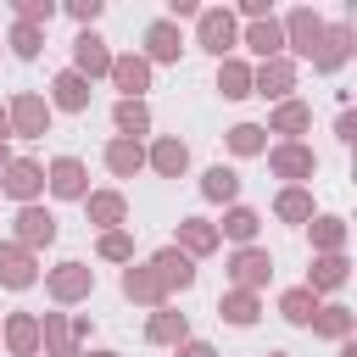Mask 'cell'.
<instances>
[{
	"label": "cell",
	"instance_id": "cell-42",
	"mask_svg": "<svg viewBox=\"0 0 357 357\" xmlns=\"http://www.w3.org/2000/svg\"><path fill=\"white\" fill-rule=\"evenodd\" d=\"M61 11H67L78 28H95V22H100V11H106V0H67Z\"/></svg>",
	"mask_w": 357,
	"mask_h": 357
},
{
	"label": "cell",
	"instance_id": "cell-21",
	"mask_svg": "<svg viewBox=\"0 0 357 357\" xmlns=\"http://www.w3.org/2000/svg\"><path fill=\"white\" fill-rule=\"evenodd\" d=\"M301 284H307L318 301L335 296V290H346V284H351V257H346V251H335V257H312V268H307Z\"/></svg>",
	"mask_w": 357,
	"mask_h": 357
},
{
	"label": "cell",
	"instance_id": "cell-3",
	"mask_svg": "<svg viewBox=\"0 0 357 357\" xmlns=\"http://www.w3.org/2000/svg\"><path fill=\"white\" fill-rule=\"evenodd\" d=\"M195 45H201L212 61L234 56V50H240V22H234V11H229V6H201V17H195Z\"/></svg>",
	"mask_w": 357,
	"mask_h": 357
},
{
	"label": "cell",
	"instance_id": "cell-7",
	"mask_svg": "<svg viewBox=\"0 0 357 357\" xmlns=\"http://www.w3.org/2000/svg\"><path fill=\"white\" fill-rule=\"evenodd\" d=\"M351 56H357V28H351V22H324V39H318V50H312L307 67H312L318 78H335Z\"/></svg>",
	"mask_w": 357,
	"mask_h": 357
},
{
	"label": "cell",
	"instance_id": "cell-12",
	"mask_svg": "<svg viewBox=\"0 0 357 357\" xmlns=\"http://www.w3.org/2000/svg\"><path fill=\"white\" fill-rule=\"evenodd\" d=\"M151 61L139 56V50H123V56H112V89H117V100H145V89H151Z\"/></svg>",
	"mask_w": 357,
	"mask_h": 357
},
{
	"label": "cell",
	"instance_id": "cell-25",
	"mask_svg": "<svg viewBox=\"0 0 357 357\" xmlns=\"http://www.w3.org/2000/svg\"><path fill=\"white\" fill-rule=\"evenodd\" d=\"M257 234H262V212H257V206H245V201L223 206V218H218V240H234V245H257Z\"/></svg>",
	"mask_w": 357,
	"mask_h": 357
},
{
	"label": "cell",
	"instance_id": "cell-6",
	"mask_svg": "<svg viewBox=\"0 0 357 357\" xmlns=\"http://www.w3.org/2000/svg\"><path fill=\"white\" fill-rule=\"evenodd\" d=\"M268 173L273 178H284V184H307L312 173H318V151L307 145V139H268Z\"/></svg>",
	"mask_w": 357,
	"mask_h": 357
},
{
	"label": "cell",
	"instance_id": "cell-8",
	"mask_svg": "<svg viewBox=\"0 0 357 357\" xmlns=\"http://www.w3.org/2000/svg\"><path fill=\"white\" fill-rule=\"evenodd\" d=\"M56 234H61V223H56V212L45 206V201H33V206H17V218H11V240L22 245V251H45V245H56Z\"/></svg>",
	"mask_w": 357,
	"mask_h": 357
},
{
	"label": "cell",
	"instance_id": "cell-9",
	"mask_svg": "<svg viewBox=\"0 0 357 357\" xmlns=\"http://www.w3.org/2000/svg\"><path fill=\"white\" fill-rule=\"evenodd\" d=\"M296 84H301V67L290 61V56H273V61H257L251 67V95H262V100H290L296 95Z\"/></svg>",
	"mask_w": 357,
	"mask_h": 357
},
{
	"label": "cell",
	"instance_id": "cell-26",
	"mask_svg": "<svg viewBox=\"0 0 357 357\" xmlns=\"http://www.w3.org/2000/svg\"><path fill=\"white\" fill-rule=\"evenodd\" d=\"M318 340H351V329H357V312L346 307V301H318V312H312V324H307Z\"/></svg>",
	"mask_w": 357,
	"mask_h": 357
},
{
	"label": "cell",
	"instance_id": "cell-43",
	"mask_svg": "<svg viewBox=\"0 0 357 357\" xmlns=\"http://www.w3.org/2000/svg\"><path fill=\"white\" fill-rule=\"evenodd\" d=\"M240 17H245V22H262V17H273V6H268V0H240L234 22H240Z\"/></svg>",
	"mask_w": 357,
	"mask_h": 357
},
{
	"label": "cell",
	"instance_id": "cell-50",
	"mask_svg": "<svg viewBox=\"0 0 357 357\" xmlns=\"http://www.w3.org/2000/svg\"><path fill=\"white\" fill-rule=\"evenodd\" d=\"M6 162H11V145H6V139H0V167H6Z\"/></svg>",
	"mask_w": 357,
	"mask_h": 357
},
{
	"label": "cell",
	"instance_id": "cell-24",
	"mask_svg": "<svg viewBox=\"0 0 357 357\" xmlns=\"http://www.w3.org/2000/svg\"><path fill=\"white\" fill-rule=\"evenodd\" d=\"M0 346L11 357H39V312H6L0 318Z\"/></svg>",
	"mask_w": 357,
	"mask_h": 357
},
{
	"label": "cell",
	"instance_id": "cell-13",
	"mask_svg": "<svg viewBox=\"0 0 357 357\" xmlns=\"http://www.w3.org/2000/svg\"><path fill=\"white\" fill-rule=\"evenodd\" d=\"M45 190H50L56 201H84V195H89V167H84L78 156H50V162H45Z\"/></svg>",
	"mask_w": 357,
	"mask_h": 357
},
{
	"label": "cell",
	"instance_id": "cell-18",
	"mask_svg": "<svg viewBox=\"0 0 357 357\" xmlns=\"http://www.w3.org/2000/svg\"><path fill=\"white\" fill-rule=\"evenodd\" d=\"M39 284V257L22 251L17 240H0V290H33Z\"/></svg>",
	"mask_w": 357,
	"mask_h": 357
},
{
	"label": "cell",
	"instance_id": "cell-49",
	"mask_svg": "<svg viewBox=\"0 0 357 357\" xmlns=\"http://www.w3.org/2000/svg\"><path fill=\"white\" fill-rule=\"evenodd\" d=\"M340 357H357V340H340Z\"/></svg>",
	"mask_w": 357,
	"mask_h": 357
},
{
	"label": "cell",
	"instance_id": "cell-17",
	"mask_svg": "<svg viewBox=\"0 0 357 357\" xmlns=\"http://www.w3.org/2000/svg\"><path fill=\"white\" fill-rule=\"evenodd\" d=\"M78 206H84L89 229H100V234H106V229H128V195H123V190H89Z\"/></svg>",
	"mask_w": 357,
	"mask_h": 357
},
{
	"label": "cell",
	"instance_id": "cell-34",
	"mask_svg": "<svg viewBox=\"0 0 357 357\" xmlns=\"http://www.w3.org/2000/svg\"><path fill=\"white\" fill-rule=\"evenodd\" d=\"M201 201H212V206H234V201H240V173L223 167V162H212V167L201 173Z\"/></svg>",
	"mask_w": 357,
	"mask_h": 357
},
{
	"label": "cell",
	"instance_id": "cell-45",
	"mask_svg": "<svg viewBox=\"0 0 357 357\" xmlns=\"http://www.w3.org/2000/svg\"><path fill=\"white\" fill-rule=\"evenodd\" d=\"M173 357H218V346H212V340H195V335H190L184 346H173Z\"/></svg>",
	"mask_w": 357,
	"mask_h": 357
},
{
	"label": "cell",
	"instance_id": "cell-36",
	"mask_svg": "<svg viewBox=\"0 0 357 357\" xmlns=\"http://www.w3.org/2000/svg\"><path fill=\"white\" fill-rule=\"evenodd\" d=\"M112 128H117V139H145L151 134V106L145 100H117L112 106Z\"/></svg>",
	"mask_w": 357,
	"mask_h": 357
},
{
	"label": "cell",
	"instance_id": "cell-29",
	"mask_svg": "<svg viewBox=\"0 0 357 357\" xmlns=\"http://www.w3.org/2000/svg\"><path fill=\"white\" fill-rule=\"evenodd\" d=\"M100 162H106V173L112 178H134V173H145V139H106V151H100Z\"/></svg>",
	"mask_w": 357,
	"mask_h": 357
},
{
	"label": "cell",
	"instance_id": "cell-38",
	"mask_svg": "<svg viewBox=\"0 0 357 357\" xmlns=\"http://www.w3.org/2000/svg\"><path fill=\"white\" fill-rule=\"evenodd\" d=\"M223 145H229L234 156H262V151H268V128H262V123H234V128L223 134Z\"/></svg>",
	"mask_w": 357,
	"mask_h": 357
},
{
	"label": "cell",
	"instance_id": "cell-27",
	"mask_svg": "<svg viewBox=\"0 0 357 357\" xmlns=\"http://www.w3.org/2000/svg\"><path fill=\"white\" fill-rule=\"evenodd\" d=\"M240 45H245L257 61H273V56H284V28H279V17L245 22V28H240Z\"/></svg>",
	"mask_w": 357,
	"mask_h": 357
},
{
	"label": "cell",
	"instance_id": "cell-35",
	"mask_svg": "<svg viewBox=\"0 0 357 357\" xmlns=\"http://www.w3.org/2000/svg\"><path fill=\"white\" fill-rule=\"evenodd\" d=\"M218 318L234 324V329H251V324L262 318V296H251V290H223V296H218Z\"/></svg>",
	"mask_w": 357,
	"mask_h": 357
},
{
	"label": "cell",
	"instance_id": "cell-16",
	"mask_svg": "<svg viewBox=\"0 0 357 357\" xmlns=\"http://www.w3.org/2000/svg\"><path fill=\"white\" fill-rule=\"evenodd\" d=\"M145 167H151L156 178H184V173H190V145H184L178 134H156V139L145 145Z\"/></svg>",
	"mask_w": 357,
	"mask_h": 357
},
{
	"label": "cell",
	"instance_id": "cell-37",
	"mask_svg": "<svg viewBox=\"0 0 357 357\" xmlns=\"http://www.w3.org/2000/svg\"><path fill=\"white\" fill-rule=\"evenodd\" d=\"M312 312H318V296H312L307 284H290V290H279V318H284L290 329H307V324H312Z\"/></svg>",
	"mask_w": 357,
	"mask_h": 357
},
{
	"label": "cell",
	"instance_id": "cell-2",
	"mask_svg": "<svg viewBox=\"0 0 357 357\" xmlns=\"http://www.w3.org/2000/svg\"><path fill=\"white\" fill-rule=\"evenodd\" d=\"M223 273H229V290L262 296V290L273 284V251H268V245H234L229 262H223Z\"/></svg>",
	"mask_w": 357,
	"mask_h": 357
},
{
	"label": "cell",
	"instance_id": "cell-31",
	"mask_svg": "<svg viewBox=\"0 0 357 357\" xmlns=\"http://www.w3.org/2000/svg\"><path fill=\"white\" fill-rule=\"evenodd\" d=\"M145 340H151V346H184V340H190V318L173 312V301H167V307H156V312L145 318Z\"/></svg>",
	"mask_w": 357,
	"mask_h": 357
},
{
	"label": "cell",
	"instance_id": "cell-46",
	"mask_svg": "<svg viewBox=\"0 0 357 357\" xmlns=\"http://www.w3.org/2000/svg\"><path fill=\"white\" fill-rule=\"evenodd\" d=\"M67 329H73V340H78V351H84V346H89V329H95V324H89L84 312H78V318H67Z\"/></svg>",
	"mask_w": 357,
	"mask_h": 357
},
{
	"label": "cell",
	"instance_id": "cell-48",
	"mask_svg": "<svg viewBox=\"0 0 357 357\" xmlns=\"http://www.w3.org/2000/svg\"><path fill=\"white\" fill-rule=\"evenodd\" d=\"M0 139H11V123H6V100H0Z\"/></svg>",
	"mask_w": 357,
	"mask_h": 357
},
{
	"label": "cell",
	"instance_id": "cell-15",
	"mask_svg": "<svg viewBox=\"0 0 357 357\" xmlns=\"http://www.w3.org/2000/svg\"><path fill=\"white\" fill-rule=\"evenodd\" d=\"M73 73L89 78V84L112 73V45H106L95 28H78V33H73Z\"/></svg>",
	"mask_w": 357,
	"mask_h": 357
},
{
	"label": "cell",
	"instance_id": "cell-32",
	"mask_svg": "<svg viewBox=\"0 0 357 357\" xmlns=\"http://www.w3.org/2000/svg\"><path fill=\"white\" fill-rule=\"evenodd\" d=\"M39 351L45 357H84L73 329H67V312H39Z\"/></svg>",
	"mask_w": 357,
	"mask_h": 357
},
{
	"label": "cell",
	"instance_id": "cell-22",
	"mask_svg": "<svg viewBox=\"0 0 357 357\" xmlns=\"http://www.w3.org/2000/svg\"><path fill=\"white\" fill-rule=\"evenodd\" d=\"M117 290H123V301H134V307H167V290H162V279L145 268V262H128L123 268V279H117Z\"/></svg>",
	"mask_w": 357,
	"mask_h": 357
},
{
	"label": "cell",
	"instance_id": "cell-40",
	"mask_svg": "<svg viewBox=\"0 0 357 357\" xmlns=\"http://www.w3.org/2000/svg\"><path fill=\"white\" fill-rule=\"evenodd\" d=\"M95 257H100V262H123V268H128V262H134V234H128V229H106V234L95 240Z\"/></svg>",
	"mask_w": 357,
	"mask_h": 357
},
{
	"label": "cell",
	"instance_id": "cell-39",
	"mask_svg": "<svg viewBox=\"0 0 357 357\" xmlns=\"http://www.w3.org/2000/svg\"><path fill=\"white\" fill-rule=\"evenodd\" d=\"M6 50H11L17 61H39V50H45V28L11 22V33H6Z\"/></svg>",
	"mask_w": 357,
	"mask_h": 357
},
{
	"label": "cell",
	"instance_id": "cell-14",
	"mask_svg": "<svg viewBox=\"0 0 357 357\" xmlns=\"http://www.w3.org/2000/svg\"><path fill=\"white\" fill-rule=\"evenodd\" d=\"M139 56H145L151 67H178V56H184V33H178V22H167V17L145 22V45H139Z\"/></svg>",
	"mask_w": 357,
	"mask_h": 357
},
{
	"label": "cell",
	"instance_id": "cell-44",
	"mask_svg": "<svg viewBox=\"0 0 357 357\" xmlns=\"http://www.w3.org/2000/svg\"><path fill=\"white\" fill-rule=\"evenodd\" d=\"M335 139H340V145H351V139H357V112H351V106L335 117Z\"/></svg>",
	"mask_w": 357,
	"mask_h": 357
},
{
	"label": "cell",
	"instance_id": "cell-4",
	"mask_svg": "<svg viewBox=\"0 0 357 357\" xmlns=\"http://www.w3.org/2000/svg\"><path fill=\"white\" fill-rule=\"evenodd\" d=\"M279 28H284V56L301 67V61H312V50H318V39H324V17H318V6H290L284 17H279Z\"/></svg>",
	"mask_w": 357,
	"mask_h": 357
},
{
	"label": "cell",
	"instance_id": "cell-30",
	"mask_svg": "<svg viewBox=\"0 0 357 357\" xmlns=\"http://www.w3.org/2000/svg\"><path fill=\"white\" fill-rule=\"evenodd\" d=\"M312 212H318V206H312V190H307V184H279V195H273V218H279V223L307 229Z\"/></svg>",
	"mask_w": 357,
	"mask_h": 357
},
{
	"label": "cell",
	"instance_id": "cell-1",
	"mask_svg": "<svg viewBox=\"0 0 357 357\" xmlns=\"http://www.w3.org/2000/svg\"><path fill=\"white\" fill-rule=\"evenodd\" d=\"M39 279H45V296H50L56 307H78V301H89V296H95V268H89V262H78V257H61V262H56V268H45Z\"/></svg>",
	"mask_w": 357,
	"mask_h": 357
},
{
	"label": "cell",
	"instance_id": "cell-5",
	"mask_svg": "<svg viewBox=\"0 0 357 357\" xmlns=\"http://www.w3.org/2000/svg\"><path fill=\"white\" fill-rule=\"evenodd\" d=\"M50 100L39 95V89H17L11 100H6V123H11V139H45L50 134Z\"/></svg>",
	"mask_w": 357,
	"mask_h": 357
},
{
	"label": "cell",
	"instance_id": "cell-28",
	"mask_svg": "<svg viewBox=\"0 0 357 357\" xmlns=\"http://www.w3.org/2000/svg\"><path fill=\"white\" fill-rule=\"evenodd\" d=\"M262 128H268V134H279V139H301V134L312 128V106L290 95V100H279V106L268 112V123H262Z\"/></svg>",
	"mask_w": 357,
	"mask_h": 357
},
{
	"label": "cell",
	"instance_id": "cell-23",
	"mask_svg": "<svg viewBox=\"0 0 357 357\" xmlns=\"http://www.w3.org/2000/svg\"><path fill=\"white\" fill-rule=\"evenodd\" d=\"M307 240H312V257H335V251H346L351 223H346L340 212H312V218H307Z\"/></svg>",
	"mask_w": 357,
	"mask_h": 357
},
{
	"label": "cell",
	"instance_id": "cell-47",
	"mask_svg": "<svg viewBox=\"0 0 357 357\" xmlns=\"http://www.w3.org/2000/svg\"><path fill=\"white\" fill-rule=\"evenodd\" d=\"M84 357H123V351H112V346H89Z\"/></svg>",
	"mask_w": 357,
	"mask_h": 357
},
{
	"label": "cell",
	"instance_id": "cell-41",
	"mask_svg": "<svg viewBox=\"0 0 357 357\" xmlns=\"http://www.w3.org/2000/svg\"><path fill=\"white\" fill-rule=\"evenodd\" d=\"M61 6L56 0H11V17L17 22H28V28H50V17H56Z\"/></svg>",
	"mask_w": 357,
	"mask_h": 357
},
{
	"label": "cell",
	"instance_id": "cell-10",
	"mask_svg": "<svg viewBox=\"0 0 357 357\" xmlns=\"http://www.w3.org/2000/svg\"><path fill=\"white\" fill-rule=\"evenodd\" d=\"M0 195H11L17 206H33V201L45 195V162H33V156H11V162L0 167Z\"/></svg>",
	"mask_w": 357,
	"mask_h": 357
},
{
	"label": "cell",
	"instance_id": "cell-51",
	"mask_svg": "<svg viewBox=\"0 0 357 357\" xmlns=\"http://www.w3.org/2000/svg\"><path fill=\"white\" fill-rule=\"evenodd\" d=\"M262 357H290V351H262Z\"/></svg>",
	"mask_w": 357,
	"mask_h": 357
},
{
	"label": "cell",
	"instance_id": "cell-33",
	"mask_svg": "<svg viewBox=\"0 0 357 357\" xmlns=\"http://www.w3.org/2000/svg\"><path fill=\"white\" fill-rule=\"evenodd\" d=\"M212 89H218L223 100H245V95H251V61H245V56H223L218 73H212Z\"/></svg>",
	"mask_w": 357,
	"mask_h": 357
},
{
	"label": "cell",
	"instance_id": "cell-20",
	"mask_svg": "<svg viewBox=\"0 0 357 357\" xmlns=\"http://www.w3.org/2000/svg\"><path fill=\"white\" fill-rule=\"evenodd\" d=\"M173 245H178L190 262H201V257H212L223 240H218V223H212V218H178V223H173Z\"/></svg>",
	"mask_w": 357,
	"mask_h": 357
},
{
	"label": "cell",
	"instance_id": "cell-11",
	"mask_svg": "<svg viewBox=\"0 0 357 357\" xmlns=\"http://www.w3.org/2000/svg\"><path fill=\"white\" fill-rule=\"evenodd\" d=\"M145 268L162 279L167 301H173V296H184V290H195V262H190L178 245H162V251H151V257H145Z\"/></svg>",
	"mask_w": 357,
	"mask_h": 357
},
{
	"label": "cell",
	"instance_id": "cell-19",
	"mask_svg": "<svg viewBox=\"0 0 357 357\" xmlns=\"http://www.w3.org/2000/svg\"><path fill=\"white\" fill-rule=\"evenodd\" d=\"M45 100H50V112H73V117H78V112H89L95 84H89V78H78L73 67H61V73L50 78V95H45Z\"/></svg>",
	"mask_w": 357,
	"mask_h": 357
}]
</instances>
